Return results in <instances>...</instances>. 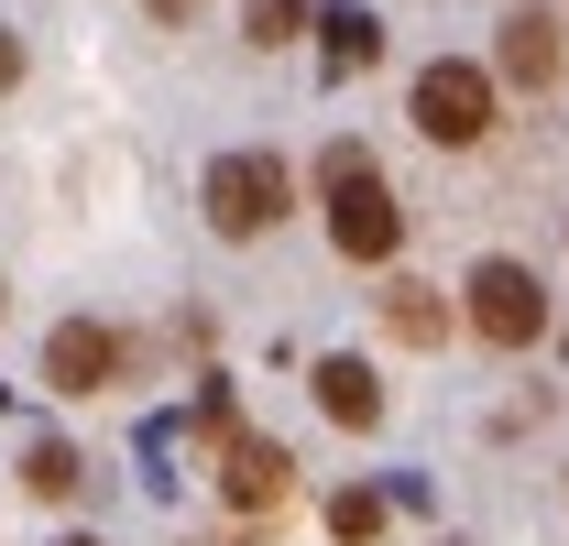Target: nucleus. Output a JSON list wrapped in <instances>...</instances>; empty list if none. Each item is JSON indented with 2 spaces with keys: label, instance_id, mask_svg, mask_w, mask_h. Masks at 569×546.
<instances>
[{
  "label": "nucleus",
  "instance_id": "nucleus-4",
  "mask_svg": "<svg viewBox=\"0 0 569 546\" xmlns=\"http://www.w3.org/2000/svg\"><path fill=\"white\" fill-rule=\"evenodd\" d=\"M460 317H471L493 350H537V340H548V284L515 263V252H482L471 284H460Z\"/></svg>",
  "mask_w": 569,
  "mask_h": 546
},
{
  "label": "nucleus",
  "instance_id": "nucleus-12",
  "mask_svg": "<svg viewBox=\"0 0 569 546\" xmlns=\"http://www.w3.org/2000/svg\"><path fill=\"white\" fill-rule=\"evenodd\" d=\"M296 33H307V0H252V11H241V44H263V55L296 44Z\"/></svg>",
  "mask_w": 569,
  "mask_h": 546
},
{
  "label": "nucleus",
  "instance_id": "nucleus-1",
  "mask_svg": "<svg viewBox=\"0 0 569 546\" xmlns=\"http://www.w3.org/2000/svg\"><path fill=\"white\" fill-rule=\"evenodd\" d=\"M318 186H329V241H340V263H395V252H406V208H395L383 164H372L361 142H329V153H318Z\"/></svg>",
  "mask_w": 569,
  "mask_h": 546
},
{
  "label": "nucleus",
  "instance_id": "nucleus-3",
  "mask_svg": "<svg viewBox=\"0 0 569 546\" xmlns=\"http://www.w3.org/2000/svg\"><path fill=\"white\" fill-rule=\"evenodd\" d=\"M198 208H209L219 241H263L284 208H296V164H284V153H219L209 186H198Z\"/></svg>",
  "mask_w": 569,
  "mask_h": 546
},
{
  "label": "nucleus",
  "instance_id": "nucleus-9",
  "mask_svg": "<svg viewBox=\"0 0 569 546\" xmlns=\"http://www.w3.org/2000/svg\"><path fill=\"white\" fill-rule=\"evenodd\" d=\"M318 405H329V426H383V383H372V361L329 350V361H318Z\"/></svg>",
  "mask_w": 569,
  "mask_h": 546
},
{
  "label": "nucleus",
  "instance_id": "nucleus-8",
  "mask_svg": "<svg viewBox=\"0 0 569 546\" xmlns=\"http://www.w3.org/2000/svg\"><path fill=\"white\" fill-rule=\"evenodd\" d=\"M383 328H395L406 350H438L449 328H460V317H449V295H438V284H417V273H395V284H383Z\"/></svg>",
  "mask_w": 569,
  "mask_h": 546
},
{
  "label": "nucleus",
  "instance_id": "nucleus-11",
  "mask_svg": "<svg viewBox=\"0 0 569 546\" xmlns=\"http://www.w3.org/2000/svg\"><path fill=\"white\" fill-rule=\"evenodd\" d=\"M372 55H383V22H372V11H329V67L351 77V67H372Z\"/></svg>",
  "mask_w": 569,
  "mask_h": 546
},
{
  "label": "nucleus",
  "instance_id": "nucleus-6",
  "mask_svg": "<svg viewBox=\"0 0 569 546\" xmlns=\"http://www.w3.org/2000/svg\"><path fill=\"white\" fill-rule=\"evenodd\" d=\"M559 55H569L559 22H548V11H515L503 44H493V88H559Z\"/></svg>",
  "mask_w": 569,
  "mask_h": 546
},
{
  "label": "nucleus",
  "instance_id": "nucleus-15",
  "mask_svg": "<svg viewBox=\"0 0 569 546\" xmlns=\"http://www.w3.org/2000/svg\"><path fill=\"white\" fill-rule=\"evenodd\" d=\"M56 546H99V536H56Z\"/></svg>",
  "mask_w": 569,
  "mask_h": 546
},
{
  "label": "nucleus",
  "instance_id": "nucleus-14",
  "mask_svg": "<svg viewBox=\"0 0 569 546\" xmlns=\"http://www.w3.org/2000/svg\"><path fill=\"white\" fill-rule=\"evenodd\" d=\"M11 88H22V33L0 22V99H11Z\"/></svg>",
  "mask_w": 569,
  "mask_h": 546
},
{
  "label": "nucleus",
  "instance_id": "nucleus-10",
  "mask_svg": "<svg viewBox=\"0 0 569 546\" xmlns=\"http://www.w3.org/2000/svg\"><path fill=\"white\" fill-rule=\"evenodd\" d=\"M77 481H88V459H77L67 437H33V448H22V492H33V503H67Z\"/></svg>",
  "mask_w": 569,
  "mask_h": 546
},
{
  "label": "nucleus",
  "instance_id": "nucleus-2",
  "mask_svg": "<svg viewBox=\"0 0 569 546\" xmlns=\"http://www.w3.org/2000/svg\"><path fill=\"white\" fill-rule=\"evenodd\" d=\"M493 110H503V88H493V67H471V55H438V67H417V88H406V121H417L438 153L493 142Z\"/></svg>",
  "mask_w": 569,
  "mask_h": 546
},
{
  "label": "nucleus",
  "instance_id": "nucleus-7",
  "mask_svg": "<svg viewBox=\"0 0 569 546\" xmlns=\"http://www.w3.org/2000/svg\"><path fill=\"white\" fill-rule=\"evenodd\" d=\"M284 481H296V459H284L274 437H241V426L219 437V492H230V503L263 514V503H284Z\"/></svg>",
  "mask_w": 569,
  "mask_h": 546
},
{
  "label": "nucleus",
  "instance_id": "nucleus-13",
  "mask_svg": "<svg viewBox=\"0 0 569 546\" xmlns=\"http://www.w3.org/2000/svg\"><path fill=\"white\" fill-rule=\"evenodd\" d=\"M329 536H340V546H372V536H383V503H372V492H329Z\"/></svg>",
  "mask_w": 569,
  "mask_h": 546
},
{
  "label": "nucleus",
  "instance_id": "nucleus-5",
  "mask_svg": "<svg viewBox=\"0 0 569 546\" xmlns=\"http://www.w3.org/2000/svg\"><path fill=\"white\" fill-rule=\"evenodd\" d=\"M44 383H56V394H110V383H121V340H110L99 317H56V328H44Z\"/></svg>",
  "mask_w": 569,
  "mask_h": 546
}]
</instances>
